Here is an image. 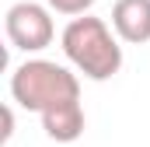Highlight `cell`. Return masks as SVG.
<instances>
[{"mask_svg":"<svg viewBox=\"0 0 150 147\" xmlns=\"http://www.w3.org/2000/svg\"><path fill=\"white\" fill-rule=\"evenodd\" d=\"M94 4H98V0H45V7H49L52 14H67L70 21H74V18H84V14H91Z\"/></svg>","mask_w":150,"mask_h":147,"instance_id":"8992f818","label":"cell"},{"mask_svg":"<svg viewBox=\"0 0 150 147\" xmlns=\"http://www.w3.org/2000/svg\"><path fill=\"white\" fill-rule=\"evenodd\" d=\"M84 126H87V116L80 109V98L63 102V105H52L49 112H42V130L56 144H74V140H80L84 137Z\"/></svg>","mask_w":150,"mask_h":147,"instance_id":"5b68a950","label":"cell"},{"mask_svg":"<svg viewBox=\"0 0 150 147\" xmlns=\"http://www.w3.org/2000/svg\"><path fill=\"white\" fill-rule=\"evenodd\" d=\"M11 98L28 112H49L52 105L80 98V81L70 67L52 60H25L11 74Z\"/></svg>","mask_w":150,"mask_h":147,"instance_id":"7a4b0ae2","label":"cell"},{"mask_svg":"<svg viewBox=\"0 0 150 147\" xmlns=\"http://www.w3.org/2000/svg\"><path fill=\"white\" fill-rule=\"evenodd\" d=\"M11 137H14V112H11V105H7V109H4V137H0V140L7 144Z\"/></svg>","mask_w":150,"mask_h":147,"instance_id":"52a82bcc","label":"cell"},{"mask_svg":"<svg viewBox=\"0 0 150 147\" xmlns=\"http://www.w3.org/2000/svg\"><path fill=\"white\" fill-rule=\"evenodd\" d=\"M4 32L7 42L21 53H42L45 46H52L56 25H52V11L35 0H18L7 18H4Z\"/></svg>","mask_w":150,"mask_h":147,"instance_id":"3957f363","label":"cell"},{"mask_svg":"<svg viewBox=\"0 0 150 147\" xmlns=\"http://www.w3.org/2000/svg\"><path fill=\"white\" fill-rule=\"evenodd\" d=\"M119 42L122 39L108 28V21L94 18V14L74 18L59 35L63 56L87 81H108V77H115L122 70V46Z\"/></svg>","mask_w":150,"mask_h":147,"instance_id":"6da1fadb","label":"cell"},{"mask_svg":"<svg viewBox=\"0 0 150 147\" xmlns=\"http://www.w3.org/2000/svg\"><path fill=\"white\" fill-rule=\"evenodd\" d=\"M112 32L129 46L150 42V0H115Z\"/></svg>","mask_w":150,"mask_h":147,"instance_id":"277c9868","label":"cell"}]
</instances>
